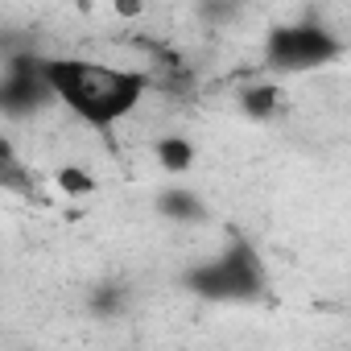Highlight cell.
I'll use <instances>...</instances> for the list:
<instances>
[{
  "label": "cell",
  "mask_w": 351,
  "mask_h": 351,
  "mask_svg": "<svg viewBox=\"0 0 351 351\" xmlns=\"http://www.w3.org/2000/svg\"><path fill=\"white\" fill-rule=\"evenodd\" d=\"M42 75H46L54 104H62L79 124L99 128V132L128 120L141 108V99L149 95V75L128 71V66H112L99 58H83V54L46 58Z\"/></svg>",
  "instance_id": "obj_1"
},
{
  "label": "cell",
  "mask_w": 351,
  "mask_h": 351,
  "mask_svg": "<svg viewBox=\"0 0 351 351\" xmlns=\"http://www.w3.org/2000/svg\"><path fill=\"white\" fill-rule=\"evenodd\" d=\"M186 285L211 302H252L265 293V265L248 240H232L228 252L186 273Z\"/></svg>",
  "instance_id": "obj_2"
},
{
  "label": "cell",
  "mask_w": 351,
  "mask_h": 351,
  "mask_svg": "<svg viewBox=\"0 0 351 351\" xmlns=\"http://www.w3.org/2000/svg\"><path fill=\"white\" fill-rule=\"evenodd\" d=\"M343 38H335L330 29L314 25V21H298V25H277L265 38V66L277 75H302V71H322L330 62L343 58Z\"/></svg>",
  "instance_id": "obj_3"
},
{
  "label": "cell",
  "mask_w": 351,
  "mask_h": 351,
  "mask_svg": "<svg viewBox=\"0 0 351 351\" xmlns=\"http://www.w3.org/2000/svg\"><path fill=\"white\" fill-rule=\"evenodd\" d=\"M42 62L46 58H34V54L9 58V71H5V79H0V112L5 116L29 120V116L46 112L54 104V95L46 87V75H42Z\"/></svg>",
  "instance_id": "obj_4"
},
{
  "label": "cell",
  "mask_w": 351,
  "mask_h": 351,
  "mask_svg": "<svg viewBox=\"0 0 351 351\" xmlns=\"http://www.w3.org/2000/svg\"><path fill=\"white\" fill-rule=\"evenodd\" d=\"M157 211H161L165 219H173V223H203V219H207L203 199L191 195V191H165V195L157 199Z\"/></svg>",
  "instance_id": "obj_5"
},
{
  "label": "cell",
  "mask_w": 351,
  "mask_h": 351,
  "mask_svg": "<svg viewBox=\"0 0 351 351\" xmlns=\"http://www.w3.org/2000/svg\"><path fill=\"white\" fill-rule=\"evenodd\" d=\"M277 108H281V87H273V83H252L240 91V112L248 120H269V116H277Z\"/></svg>",
  "instance_id": "obj_6"
},
{
  "label": "cell",
  "mask_w": 351,
  "mask_h": 351,
  "mask_svg": "<svg viewBox=\"0 0 351 351\" xmlns=\"http://www.w3.org/2000/svg\"><path fill=\"white\" fill-rule=\"evenodd\" d=\"M153 153H157L161 169H169V173H186L195 165V145L186 136H157Z\"/></svg>",
  "instance_id": "obj_7"
},
{
  "label": "cell",
  "mask_w": 351,
  "mask_h": 351,
  "mask_svg": "<svg viewBox=\"0 0 351 351\" xmlns=\"http://www.w3.org/2000/svg\"><path fill=\"white\" fill-rule=\"evenodd\" d=\"M54 182H58V191L71 195V199H87V195L95 191V178H91L87 169H79V165H62V169L54 173Z\"/></svg>",
  "instance_id": "obj_8"
},
{
  "label": "cell",
  "mask_w": 351,
  "mask_h": 351,
  "mask_svg": "<svg viewBox=\"0 0 351 351\" xmlns=\"http://www.w3.org/2000/svg\"><path fill=\"white\" fill-rule=\"evenodd\" d=\"M116 13H124V17H141L145 5H132V0H124V5H116Z\"/></svg>",
  "instance_id": "obj_9"
}]
</instances>
